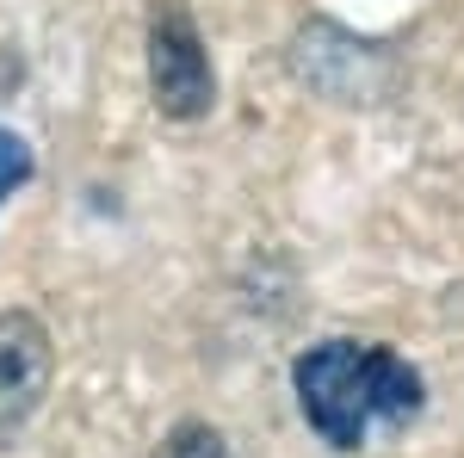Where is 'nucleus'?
Returning <instances> with one entry per match:
<instances>
[{
    "label": "nucleus",
    "mask_w": 464,
    "mask_h": 458,
    "mask_svg": "<svg viewBox=\"0 0 464 458\" xmlns=\"http://www.w3.org/2000/svg\"><path fill=\"white\" fill-rule=\"evenodd\" d=\"M149 93L161 118H205L217 106V69L198 37V19L186 0H149Z\"/></svg>",
    "instance_id": "obj_2"
},
{
    "label": "nucleus",
    "mask_w": 464,
    "mask_h": 458,
    "mask_svg": "<svg viewBox=\"0 0 464 458\" xmlns=\"http://www.w3.org/2000/svg\"><path fill=\"white\" fill-rule=\"evenodd\" d=\"M50 372H56L50 328L32 310H0V453L37 415V403L50 390Z\"/></svg>",
    "instance_id": "obj_3"
},
{
    "label": "nucleus",
    "mask_w": 464,
    "mask_h": 458,
    "mask_svg": "<svg viewBox=\"0 0 464 458\" xmlns=\"http://www.w3.org/2000/svg\"><path fill=\"white\" fill-rule=\"evenodd\" d=\"M297 409L328 453H365L372 422L421 415V372L378 341H322L291 365Z\"/></svg>",
    "instance_id": "obj_1"
},
{
    "label": "nucleus",
    "mask_w": 464,
    "mask_h": 458,
    "mask_svg": "<svg viewBox=\"0 0 464 458\" xmlns=\"http://www.w3.org/2000/svg\"><path fill=\"white\" fill-rule=\"evenodd\" d=\"M32 168H37V161H32V149H25V137L0 131V205H6V199L32 180Z\"/></svg>",
    "instance_id": "obj_5"
},
{
    "label": "nucleus",
    "mask_w": 464,
    "mask_h": 458,
    "mask_svg": "<svg viewBox=\"0 0 464 458\" xmlns=\"http://www.w3.org/2000/svg\"><path fill=\"white\" fill-rule=\"evenodd\" d=\"M161 458H236L229 453V440L205 422H179L168 440H161Z\"/></svg>",
    "instance_id": "obj_4"
}]
</instances>
